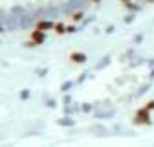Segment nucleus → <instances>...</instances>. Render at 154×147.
<instances>
[{
	"label": "nucleus",
	"mask_w": 154,
	"mask_h": 147,
	"mask_svg": "<svg viewBox=\"0 0 154 147\" xmlns=\"http://www.w3.org/2000/svg\"><path fill=\"white\" fill-rule=\"evenodd\" d=\"M46 41V33L42 30L35 28L31 33H29V42H26V46H37V44H42Z\"/></svg>",
	"instance_id": "nucleus-1"
},
{
	"label": "nucleus",
	"mask_w": 154,
	"mask_h": 147,
	"mask_svg": "<svg viewBox=\"0 0 154 147\" xmlns=\"http://www.w3.org/2000/svg\"><path fill=\"white\" fill-rule=\"evenodd\" d=\"M132 121L136 123V125H147V123L150 121V110H147L145 107L138 108V110H136V116H134Z\"/></svg>",
	"instance_id": "nucleus-2"
},
{
	"label": "nucleus",
	"mask_w": 154,
	"mask_h": 147,
	"mask_svg": "<svg viewBox=\"0 0 154 147\" xmlns=\"http://www.w3.org/2000/svg\"><path fill=\"white\" fill-rule=\"evenodd\" d=\"M70 59H72L73 63H85L88 57H86L85 53H81V52H75V53H72V55H70Z\"/></svg>",
	"instance_id": "nucleus-3"
},
{
	"label": "nucleus",
	"mask_w": 154,
	"mask_h": 147,
	"mask_svg": "<svg viewBox=\"0 0 154 147\" xmlns=\"http://www.w3.org/2000/svg\"><path fill=\"white\" fill-rule=\"evenodd\" d=\"M53 26H55V24L50 22V20H42V22H38V24H37V28H38V30H42V31H48V30H51Z\"/></svg>",
	"instance_id": "nucleus-4"
},
{
	"label": "nucleus",
	"mask_w": 154,
	"mask_h": 147,
	"mask_svg": "<svg viewBox=\"0 0 154 147\" xmlns=\"http://www.w3.org/2000/svg\"><path fill=\"white\" fill-rule=\"evenodd\" d=\"M53 31L59 33V35H63V33H66V26H64L63 22H57V24L53 26Z\"/></svg>",
	"instance_id": "nucleus-5"
},
{
	"label": "nucleus",
	"mask_w": 154,
	"mask_h": 147,
	"mask_svg": "<svg viewBox=\"0 0 154 147\" xmlns=\"http://www.w3.org/2000/svg\"><path fill=\"white\" fill-rule=\"evenodd\" d=\"M83 17H85V15H83V11H75V13H72V15H70L72 20H81Z\"/></svg>",
	"instance_id": "nucleus-6"
},
{
	"label": "nucleus",
	"mask_w": 154,
	"mask_h": 147,
	"mask_svg": "<svg viewBox=\"0 0 154 147\" xmlns=\"http://www.w3.org/2000/svg\"><path fill=\"white\" fill-rule=\"evenodd\" d=\"M57 123H59V125H64V127H70V125H73V120H68V118H64V120H59Z\"/></svg>",
	"instance_id": "nucleus-7"
},
{
	"label": "nucleus",
	"mask_w": 154,
	"mask_h": 147,
	"mask_svg": "<svg viewBox=\"0 0 154 147\" xmlns=\"http://www.w3.org/2000/svg\"><path fill=\"white\" fill-rule=\"evenodd\" d=\"M143 107H145L147 110H154V99H152V101H149V103H145Z\"/></svg>",
	"instance_id": "nucleus-8"
},
{
	"label": "nucleus",
	"mask_w": 154,
	"mask_h": 147,
	"mask_svg": "<svg viewBox=\"0 0 154 147\" xmlns=\"http://www.w3.org/2000/svg\"><path fill=\"white\" fill-rule=\"evenodd\" d=\"M75 31V26H66V33H73Z\"/></svg>",
	"instance_id": "nucleus-9"
},
{
	"label": "nucleus",
	"mask_w": 154,
	"mask_h": 147,
	"mask_svg": "<svg viewBox=\"0 0 154 147\" xmlns=\"http://www.w3.org/2000/svg\"><path fill=\"white\" fill-rule=\"evenodd\" d=\"M121 2H123V4H128V0H121Z\"/></svg>",
	"instance_id": "nucleus-10"
},
{
	"label": "nucleus",
	"mask_w": 154,
	"mask_h": 147,
	"mask_svg": "<svg viewBox=\"0 0 154 147\" xmlns=\"http://www.w3.org/2000/svg\"><path fill=\"white\" fill-rule=\"evenodd\" d=\"M92 2H101V0H92Z\"/></svg>",
	"instance_id": "nucleus-11"
},
{
	"label": "nucleus",
	"mask_w": 154,
	"mask_h": 147,
	"mask_svg": "<svg viewBox=\"0 0 154 147\" xmlns=\"http://www.w3.org/2000/svg\"><path fill=\"white\" fill-rule=\"evenodd\" d=\"M147 2H154V0H147Z\"/></svg>",
	"instance_id": "nucleus-12"
}]
</instances>
